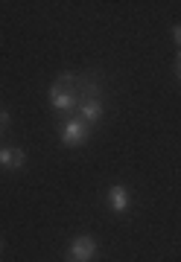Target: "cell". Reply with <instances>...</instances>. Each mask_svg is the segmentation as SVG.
Returning a JSON list of instances; mask_svg holds the SVG:
<instances>
[{"mask_svg": "<svg viewBox=\"0 0 181 262\" xmlns=\"http://www.w3.org/2000/svg\"><path fill=\"white\" fill-rule=\"evenodd\" d=\"M47 99H50V105H53L56 111H62V114L76 111V108H79V91H76V82H73V84H65V82L50 84Z\"/></svg>", "mask_w": 181, "mask_h": 262, "instance_id": "cell-1", "label": "cell"}, {"mask_svg": "<svg viewBox=\"0 0 181 262\" xmlns=\"http://www.w3.org/2000/svg\"><path fill=\"white\" fill-rule=\"evenodd\" d=\"M58 137H62L65 146H82L91 137V125L85 120H79V117H67L58 125Z\"/></svg>", "mask_w": 181, "mask_h": 262, "instance_id": "cell-2", "label": "cell"}, {"mask_svg": "<svg viewBox=\"0 0 181 262\" xmlns=\"http://www.w3.org/2000/svg\"><path fill=\"white\" fill-rule=\"evenodd\" d=\"M96 256V239L94 236H76L70 242V259L76 262H91Z\"/></svg>", "mask_w": 181, "mask_h": 262, "instance_id": "cell-3", "label": "cell"}, {"mask_svg": "<svg viewBox=\"0 0 181 262\" xmlns=\"http://www.w3.org/2000/svg\"><path fill=\"white\" fill-rule=\"evenodd\" d=\"M0 166L12 169V172L24 169V166H27V151L15 149V146H3V149H0Z\"/></svg>", "mask_w": 181, "mask_h": 262, "instance_id": "cell-4", "label": "cell"}, {"mask_svg": "<svg viewBox=\"0 0 181 262\" xmlns=\"http://www.w3.org/2000/svg\"><path fill=\"white\" fill-rule=\"evenodd\" d=\"M76 111H79V120H85L88 125H94V122L103 120L105 105H103V99H82Z\"/></svg>", "mask_w": 181, "mask_h": 262, "instance_id": "cell-5", "label": "cell"}, {"mask_svg": "<svg viewBox=\"0 0 181 262\" xmlns=\"http://www.w3.org/2000/svg\"><path fill=\"white\" fill-rule=\"evenodd\" d=\"M132 204V195H129V189L123 184H114V187L108 189V207L114 210V213H126Z\"/></svg>", "mask_w": 181, "mask_h": 262, "instance_id": "cell-6", "label": "cell"}, {"mask_svg": "<svg viewBox=\"0 0 181 262\" xmlns=\"http://www.w3.org/2000/svg\"><path fill=\"white\" fill-rule=\"evenodd\" d=\"M175 79L181 82V50H178V56H175Z\"/></svg>", "mask_w": 181, "mask_h": 262, "instance_id": "cell-7", "label": "cell"}, {"mask_svg": "<svg viewBox=\"0 0 181 262\" xmlns=\"http://www.w3.org/2000/svg\"><path fill=\"white\" fill-rule=\"evenodd\" d=\"M6 125H9V114H6V111H0V131L6 128Z\"/></svg>", "mask_w": 181, "mask_h": 262, "instance_id": "cell-8", "label": "cell"}, {"mask_svg": "<svg viewBox=\"0 0 181 262\" xmlns=\"http://www.w3.org/2000/svg\"><path fill=\"white\" fill-rule=\"evenodd\" d=\"M172 38H175V44L181 47V24H178V27H172Z\"/></svg>", "mask_w": 181, "mask_h": 262, "instance_id": "cell-9", "label": "cell"}, {"mask_svg": "<svg viewBox=\"0 0 181 262\" xmlns=\"http://www.w3.org/2000/svg\"><path fill=\"white\" fill-rule=\"evenodd\" d=\"M0 253H3V242H0Z\"/></svg>", "mask_w": 181, "mask_h": 262, "instance_id": "cell-10", "label": "cell"}, {"mask_svg": "<svg viewBox=\"0 0 181 262\" xmlns=\"http://www.w3.org/2000/svg\"><path fill=\"white\" fill-rule=\"evenodd\" d=\"M0 149H3V143H0Z\"/></svg>", "mask_w": 181, "mask_h": 262, "instance_id": "cell-11", "label": "cell"}, {"mask_svg": "<svg viewBox=\"0 0 181 262\" xmlns=\"http://www.w3.org/2000/svg\"><path fill=\"white\" fill-rule=\"evenodd\" d=\"M70 262H76V259H70Z\"/></svg>", "mask_w": 181, "mask_h": 262, "instance_id": "cell-12", "label": "cell"}]
</instances>
